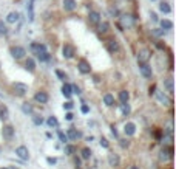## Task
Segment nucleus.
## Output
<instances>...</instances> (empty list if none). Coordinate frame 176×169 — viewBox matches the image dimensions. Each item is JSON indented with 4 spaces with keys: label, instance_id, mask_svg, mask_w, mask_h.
<instances>
[{
    "label": "nucleus",
    "instance_id": "obj_1",
    "mask_svg": "<svg viewBox=\"0 0 176 169\" xmlns=\"http://www.w3.org/2000/svg\"><path fill=\"white\" fill-rule=\"evenodd\" d=\"M141 73H142L144 78H147V79H152V76H153V70H152V67L148 65L147 62L141 64Z\"/></svg>",
    "mask_w": 176,
    "mask_h": 169
},
{
    "label": "nucleus",
    "instance_id": "obj_2",
    "mask_svg": "<svg viewBox=\"0 0 176 169\" xmlns=\"http://www.w3.org/2000/svg\"><path fill=\"white\" fill-rule=\"evenodd\" d=\"M16 155L20 160H28L30 158V152H28V149H26L25 146H19L16 149Z\"/></svg>",
    "mask_w": 176,
    "mask_h": 169
},
{
    "label": "nucleus",
    "instance_id": "obj_3",
    "mask_svg": "<svg viewBox=\"0 0 176 169\" xmlns=\"http://www.w3.org/2000/svg\"><path fill=\"white\" fill-rule=\"evenodd\" d=\"M77 67H79V71L82 73V75H87L91 71V67H90V64L85 61V59H80L79 64H77Z\"/></svg>",
    "mask_w": 176,
    "mask_h": 169
},
{
    "label": "nucleus",
    "instance_id": "obj_4",
    "mask_svg": "<svg viewBox=\"0 0 176 169\" xmlns=\"http://www.w3.org/2000/svg\"><path fill=\"white\" fill-rule=\"evenodd\" d=\"M12 87H14L16 93H17L19 96H23L26 92H28V85H26V84H22V82H16Z\"/></svg>",
    "mask_w": 176,
    "mask_h": 169
},
{
    "label": "nucleus",
    "instance_id": "obj_5",
    "mask_svg": "<svg viewBox=\"0 0 176 169\" xmlns=\"http://www.w3.org/2000/svg\"><path fill=\"white\" fill-rule=\"evenodd\" d=\"M11 55H12V58H16V59H22L25 56V48L23 47H12L11 48Z\"/></svg>",
    "mask_w": 176,
    "mask_h": 169
},
{
    "label": "nucleus",
    "instance_id": "obj_6",
    "mask_svg": "<svg viewBox=\"0 0 176 169\" xmlns=\"http://www.w3.org/2000/svg\"><path fill=\"white\" fill-rule=\"evenodd\" d=\"M150 56H152L150 50L144 48V50H141V51H139V55H138V61H139L141 64H144V62H147L148 59H150Z\"/></svg>",
    "mask_w": 176,
    "mask_h": 169
},
{
    "label": "nucleus",
    "instance_id": "obj_7",
    "mask_svg": "<svg viewBox=\"0 0 176 169\" xmlns=\"http://www.w3.org/2000/svg\"><path fill=\"white\" fill-rule=\"evenodd\" d=\"M2 135H3V138L11 140L12 137H14V127H12V126H3V129H2Z\"/></svg>",
    "mask_w": 176,
    "mask_h": 169
},
{
    "label": "nucleus",
    "instance_id": "obj_8",
    "mask_svg": "<svg viewBox=\"0 0 176 169\" xmlns=\"http://www.w3.org/2000/svg\"><path fill=\"white\" fill-rule=\"evenodd\" d=\"M34 99H36L37 102H40V104H45V102H48V95H46L45 92H37V93L34 95Z\"/></svg>",
    "mask_w": 176,
    "mask_h": 169
},
{
    "label": "nucleus",
    "instance_id": "obj_9",
    "mask_svg": "<svg viewBox=\"0 0 176 169\" xmlns=\"http://www.w3.org/2000/svg\"><path fill=\"white\" fill-rule=\"evenodd\" d=\"M73 56H74V48H73L71 45L66 44V45L63 47V58H66V59H71Z\"/></svg>",
    "mask_w": 176,
    "mask_h": 169
},
{
    "label": "nucleus",
    "instance_id": "obj_10",
    "mask_svg": "<svg viewBox=\"0 0 176 169\" xmlns=\"http://www.w3.org/2000/svg\"><path fill=\"white\" fill-rule=\"evenodd\" d=\"M76 6H77L76 0H63V8L66 11H73V9H76Z\"/></svg>",
    "mask_w": 176,
    "mask_h": 169
},
{
    "label": "nucleus",
    "instance_id": "obj_11",
    "mask_svg": "<svg viewBox=\"0 0 176 169\" xmlns=\"http://www.w3.org/2000/svg\"><path fill=\"white\" fill-rule=\"evenodd\" d=\"M124 131H125V135H134V132H136V126H134V123H127Z\"/></svg>",
    "mask_w": 176,
    "mask_h": 169
},
{
    "label": "nucleus",
    "instance_id": "obj_12",
    "mask_svg": "<svg viewBox=\"0 0 176 169\" xmlns=\"http://www.w3.org/2000/svg\"><path fill=\"white\" fill-rule=\"evenodd\" d=\"M88 17H90L91 23H99L101 22V14H99V12H96V11H91Z\"/></svg>",
    "mask_w": 176,
    "mask_h": 169
},
{
    "label": "nucleus",
    "instance_id": "obj_13",
    "mask_svg": "<svg viewBox=\"0 0 176 169\" xmlns=\"http://www.w3.org/2000/svg\"><path fill=\"white\" fill-rule=\"evenodd\" d=\"M31 50L37 55V53H40V51H46V47L42 45V44H36V42H34V44H31Z\"/></svg>",
    "mask_w": 176,
    "mask_h": 169
},
{
    "label": "nucleus",
    "instance_id": "obj_14",
    "mask_svg": "<svg viewBox=\"0 0 176 169\" xmlns=\"http://www.w3.org/2000/svg\"><path fill=\"white\" fill-rule=\"evenodd\" d=\"M108 163H110V166H117L119 164V157L116 154H108Z\"/></svg>",
    "mask_w": 176,
    "mask_h": 169
},
{
    "label": "nucleus",
    "instance_id": "obj_15",
    "mask_svg": "<svg viewBox=\"0 0 176 169\" xmlns=\"http://www.w3.org/2000/svg\"><path fill=\"white\" fill-rule=\"evenodd\" d=\"M107 45H108V50H110L111 53H114V51L119 48V45H117V42H116V39H110V41L107 42Z\"/></svg>",
    "mask_w": 176,
    "mask_h": 169
},
{
    "label": "nucleus",
    "instance_id": "obj_16",
    "mask_svg": "<svg viewBox=\"0 0 176 169\" xmlns=\"http://www.w3.org/2000/svg\"><path fill=\"white\" fill-rule=\"evenodd\" d=\"M19 12H9L8 14V17H6V22L8 23H14V22H17L19 20Z\"/></svg>",
    "mask_w": 176,
    "mask_h": 169
},
{
    "label": "nucleus",
    "instance_id": "obj_17",
    "mask_svg": "<svg viewBox=\"0 0 176 169\" xmlns=\"http://www.w3.org/2000/svg\"><path fill=\"white\" fill-rule=\"evenodd\" d=\"M62 93H63L66 98H71V95H73V92H71V85H70V84H63V87H62Z\"/></svg>",
    "mask_w": 176,
    "mask_h": 169
},
{
    "label": "nucleus",
    "instance_id": "obj_18",
    "mask_svg": "<svg viewBox=\"0 0 176 169\" xmlns=\"http://www.w3.org/2000/svg\"><path fill=\"white\" fill-rule=\"evenodd\" d=\"M128 98H130V95H128L127 90H122V92H119V101L122 102V104L128 102Z\"/></svg>",
    "mask_w": 176,
    "mask_h": 169
},
{
    "label": "nucleus",
    "instance_id": "obj_19",
    "mask_svg": "<svg viewBox=\"0 0 176 169\" xmlns=\"http://www.w3.org/2000/svg\"><path fill=\"white\" fill-rule=\"evenodd\" d=\"M104 102L107 104L108 107H111V106H114V98H113V95H110V93H107L105 96H104Z\"/></svg>",
    "mask_w": 176,
    "mask_h": 169
},
{
    "label": "nucleus",
    "instance_id": "obj_20",
    "mask_svg": "<svg viewBox=\"0 0 176 169\" xmlns=\"http://www.w3.org/2000/svg\"><path fill=\"white\" fill-rule=\"evenodd\" d=\"M66 137H68L70 140H77V137H79V132L76 131V129L74 127H71V129H68V134H66Z\"/></svg>",
    "mask_w": 176,
    "mask_h": 169
},
{
    "label": "nucleus",
    "instance_id": "obj_21",
    "mask_svg": "<svg viewBox=\"0 0 176 169\" xmlns=\"http://www.w3.org/2000/svg\"><path fill=\"white\" fill-rule=\"evenodd\" d=\"M9 118V112L5 106H0V120H8Z\"/></svg>",
    "mask_w": 176,
    "mask_h": 169
},
{
    "label": "nucleus",
    "instance_id": "obj_22",
    "mask_svg": "<svg viewBox=\"0 0 176 169\" xmlns=\"http://www.w3.org/2000/svg\"><path fill=\"white\" fill-rule=\"evenodd\" d=\"M25 65H26V70H30V71H34V70H36V62H34L31 58L26 59V64H25Z\"/></svg>",
    "mask_w": 176,
    "mask_h": 169
},
{
    "label": "nucleus",
    "instance_id": "obj_23",
    "mask_svg": "<svg viewBox=\"0 0 176 169\" xmlns=\"http://www.w3.org/2000/svg\"><path fill=\"white\" fill-rule=\"evenodd\" d=\"M37 59H39L40 62H46V61L50 59V55L46 53V51H40V53H37Z\"/></svg>",
    "mask_w": 176,
    "mask_h": 169
},
{
    "label": "nucleus",
    "instance_id": "obj_24",
    "mask_svg": "<svg viewBox=\"0 0 176 169\" xmlns=\"http://www.w3.org/2000/svg\"><path fill=\"white\" fill-rule=\"evenodd\" d=\"M164 85L167 87V90H168L170 93H173V92H174V88H173V79H171V78H168V79H165V81H164Z\"/></svg>",
    "mask_w": 176,
    "mask_h": 169
},
{
    "label": "nucleus",
    "instance_id": "obj_25",
    "mask_svg": "<svg viewBox=\"0 0 176 169\" xmlns=\"http://www.w3.org/2000/svg\"><path fill=\"white\" fill-rule=\"evenodd\" d=\"M159 9H161L162 12H165V14H168V12L171 11V8H170L168 3H165V2H162V3L159 5Z\"/></svg>",
    "mask_w": 176,
    "mask_h": 169
},
{
    "label": "nucleus",
    "instance_id": "obj_26",
    "mask_svg": "<svg viewBox=\"0 0 176 169\" xmlns=\"http://www.w3.org/2000/svg\"><path fill=\"white\" fill-rule=\"evenodd\" d=\"M161 27L164 28V30H171L173 28V22H170V20H162L161 22Z\"/></svg>",
    "mask_w": 176,
    "mask_h": 169
},
{
    "label": "nucleus",
    "instance_id": "obj_27",
    "mask_svg": "<svg viewBox=\"0 0 176 169\" xmlns=\"http://www.w3.org/2000/svg\"><path fill=\"white\" fill-rule=\"evenodd\" d=\"M108 28H110V25H108L107 22H104V23H101V25H99V33L105 34V33L108 31Z\"/></svg>",
    "mask_w": 176,
    "mask_h": 169
},
{
    "label": "nucleus",
    "instance_id": "obj_28",
    "mask_svg": "<svg viewBox=\"0 0 176 169\" xmlns=\"http://www.w3.org/2000/svg\"><path fill=\"white\" fill-rule=\"evenodd\" d=\"M46 124L50 126V127H57V120L56 118H54V116H50V118H48V121H46Z\"/></svg>",
    "mask_w": 176,
    "mask_h": 169
},
{
    "label": "nucleus",
    "instance_id": "obj_29",
    "mask_svg": "<svg viewBox=\"0 0 176 169\" xmlns=\"http://www.w3.org/2000/svg\"><path fill=\"white\" fill-rule=\"evenodd\" d=\"M90 157H91V151H90L88 147H84V149H82V158H84V160H88Z\"/></svg>",
    "mask_w": 176,
    "mask_h": 169
},
{
    "label": "nucleus",
    "instance_id": "obj_30",
    "mask_svg": "<svg viewBox=\"0 0 176 169\" xmlns=\"http://www.w3.org/2000/svg\"><path fill=\"white\" fill-rule=\"evenodd\" d=\"M22 110H23L25 113H31V112H33V106H30L28 102H25L23 106H22Z\"/></svg>",
    "mask_w": 176,
    "mask_h": 169
},
{
    "label": "nucleus",
    "instance_id": "obj_31",
    "mask_svg": "<svg viewBox=\"0 0 176 169\" xmlns=\"http://www.w3.org/2000/svg\"><path fill=\"white\" fill-rule=\"evenodd\" d=\"M158 98H159L162 102H164V104H171V101H170L165 95H162V93H158Z\"/></svg>",
    "mask_w": 176,
    "mask_h": 169
},
{
    "label": "nucleus",
    "instance_id": "obj_32",
    "mask_svg": "<svg viewBox=\"0 0 176 169\" xmlns=\"http://www.w3.org/2000/svg\"><path fill=\"white\" fill-rule=\"evenodd\" d=\"M57 135H59V140H60L62 143H66V141H68V137H66L62 131H57Z\"/></svg>",
    "mask_w": 176,
    "mask_h": 169
},
{
    "label": "nucleus",
    "instance_id": "obj_33",
    "mask_svg": "<svg viewBox=\"0 0 176 169\" xmlns=\"http://www.w3.org/2000/svg\"><path fill=\"white\" fill-rule=\"evenodd\" d=\"M33 121H34V124H37V126H40V124L43 123L42 116H39V115H34V116H33Z\"/></svg>",
    "mask_w": 176,
    "mask_h": 169
},
{
    "label": "nucleus",
    "instance_id": "obj_34",
    "mask_svg": "<svg viewBox=\"0 0 176 169\" xmlns=\"http://www.w3.org/2000/svg\"><path fill=\"white\" fill-rule=\"evenodd\" d=\"M76 151V147L73 146V144H68V146H65V154H68V155H71L73 152Z\"/></svg>",
    "mask_w": 176,
    "mask_h": 169
},
{
    "label": "nucleus",
    "instance_id": "obj_35",
    "mask_svg": "<svg viewBox=\"0 0 176 169\" xmlns=\"http://www.w3.org/2000/svg\"><path fill=\"white\" fill-rule=\"evenodd\" d=\"M6 31H8V30H6V25H5L2 20H0V34H6Z\"/></svg>",
    "mask_w": 176,
    "mask_h": 169
},
{
    "label": "nucleus",
    "instance_id": "obj_36",
    "mask_svg": "<svg viewBox=\"0 0 176 169\" xmlns=\"http://www.w3.org/2000/svg\"><path fill=\"white\" fill-rule=\"evenodd\" d=\"M122 112H124L125 115H128V113H130V106H128L127 102H125V104H122Z\"/></svg>",
    "mask_w": 176,
    "mask_h": 169
},
{
    "label": "nucleus",
    "instance_id": "obj_37",
    "mask_svg": "<svg viewBox=\"0 0 176 169\" xmlns=\"http://www.w3.org/2000/svg\"><path fill=\"white\" fill-rule=\"evenodd\" d=\"M56 75H57V78H59V79H65V73H63V71H60V70H56Z\"/></svg>",
    "mask_w": 176,
    "mask_h": 169
},
{
    "label": "nucleus",
    "instance_id": "obj_38",
    "mask_svg": "<svg viewBox=\"0 0 176 169\" xmlns=\"http://www.w3.org/2000/svg\"><path fill=\"white\" fill-rule=\"evenodd\" d=\"M63 107H65L66 110H70V109H73V102H71V101H68V102H65V104H63Z\"/></svg>",
    "mask_w": 176,
    "mask_h": 169
},
{
    "label": "nucleus",
    "instance_id": "obj_39",
    "mask_svg": "<svg viewBox=\"0 0 176 169\" xmlns=\"http://www.w3.org/2000/svg\"><path fill=\"white\" fill-rule=\"evenodd\" d=\"M101 144H102V147H108L110 144H108V141H107V138H101Z\"/></svg>",
    "mask_w": 176,
    "mask_h": 169
},
{
    "label": "nucleus",
    "instance_id": "obj_40",
    "mask_svg": "<svg viewBox=\"0 0 176 169\" xmlns=\"http://www.w3.org/2000/svg\"><path fill=\"white\" fill-rule=\"evenodd\" d=\"M73 116H74V115H73L71 112H68V113H66V115H65V118H66V120H68V121H71V120H73Z\"/></svg>",
    "mask_w": 176,
    "mask_h": 169
},
{
    "label": "nucleus",
    "instance_id": "obj_41",
    "mask_svg": "<svg viewBox=\"0 0 176 169\" xmlns=\"http://www.w3.org/2000/svg\"><path fill=\"white\" fill-rule=\"evenodd\" d=\"M120 146H122V147H128V141L127 140H120Z\"/></svg>",
    "mask_w": 176,
    "mask_h": 169
},
{
    "label": "nucleus",
    "instance_id": "obj_42",
    "mask_svg": "<svg viewBox=\"0 0 176 169\" xmlns=\"http://www.w3.org/2000/svg\"><path fill=\"white\" fill-rule=\"evenodd\" d=\"M46 161H48L50 164H56V158H51V157H50V158H46Z\"/></svg>",
    "mask_w": 176,
    "mask_h": 169
},
{
    "label": "nucleus",
    "instance_id": "obj_43",
    "mask_svg": "<svg viewBox=\"0 0 176 169\" xmlns=\"http://www.w3.org/2000/svg\"><path fill=\"white\" fill-rule=\"evenodd\" d=\"M111 132H113L114 137H117V131H116V127H114V126H111Z\"/></svg>",
    "mask_w": 176,
    "mask_h": 169
},
{
    "label": "nucleus",
    "instance_id": "obj_44",
    "mask_svg": "<svg viewBox=\"0 0 176 169\" xmlns=\"http://www.w3.org/2000/svg\"><path fill=\"white\" fill-rule=\"evenodd\" d=\"M88 110H90L88 106H82V112H84V113H88Z\"/></svg>",
    "mask_w": 176,
    "mask_h": 169
},
{
    "label": "nucleus",
    "instance_id": "obj_45",
    "mask_svg": "<svg viewBox=\"0 0 176 169\" xmlns=\"http://www.w3.org/2000/svg\"><path fill=\"white\" fill-rule=\"evenodd\" d=\"M155 88H156L155 85H152V87H150V95H153V93H155Z\"/></svg>",
    "mask_w": 176,
    "mask_h": 169
},
{
    "label": "nucleus",
    "instance_id": "obj_46",
    "mask_svg": "<svg viewBox=\"0 0 176 169\" xmlns=\"http://www.w3.org/2000/svg\"><path fill=\"white\" fill-rule=\"evenodd\" d=\"M130 169H139V167H138V166H131Z\"/></svg>",
    "mask_w": 176,
    "mask_h": 169
}]
</instances>
